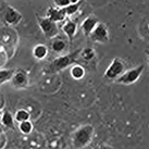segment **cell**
I'll use <instances>...</instances> for the list:
<instances>
[{"label":"cell","mask_w":149,"mask_h":149,"mask_svg":"<svg viewBox=\"0 0 149 149\" xmlns=\"http://www.w3.org/2000/svg\"><path fill=\"white\" fill-rule=\"evenodd\" d=\"M94 136V127L91 124L82 125L73 134L72 143L76 149H83L91 144Z\"/></svg>","instance_id":"obj_1"},{"label":"cell","mask_w":149,"mask_h":149,"mask_svg":"<svg viewBox=\"0 0 149 149\" xmlns=\"http://www.w3.org/2000/svg\"><path fill=\"white\" fill-rule=\"evenodd\" d=\"M77 54H79V51H75V52H72L70 54L60 56L58 58H56L52 61V63L50 64V70L52 72H60V71L69 68L76 61V56Z\"/></svg>","instance_id":"obj_2"},{"label":"cell","mask_w":149,"mask_h":149,"mask_svg":"<svg viewBox=\"0 0 149 149\" xmlns=\"http://www.w3.org/2000/svg\"><path fill=\"white\" fill-rule=\"evenodd\" d=\"M125 64H124V61L120 58H114L113 60L111 61L110 63V65L108 66L107 71L104 72V77L108 79H118L120 77L121 75L123 74L125 72Z\"/></svg>","instance_id":"obj_3"},{"label":"cell","mask_w":149,"mask_h":149,"mask_svg":"<svg viewBox=\"0 0 149 149\" xmlns=\"http://www.w3.org/2000/svg\"><path fill=\"white\" fill-rule=\"evenodd\" d=\"M144 70H145V64H141V65L136 66V68H134V69L125 71L124 73L116 79V82L119 84H123V85H131V84H134L135 82L138 81L139 77H141V75L143 74Z\"/></svg>","instance_id":"obj_4"},{"label":"cell","mask_w":149,"mask_h":149,"mask_svg":"<svg viewBox=\"0 0 149 149\" xmlns=\"http://www.w3.org/2000/svg\"><path fill=\"white\" fill-rule=\"evenodd\" d=\"M38 24L42 29V32L46 36V38H54L59 34V27L57 23L50 21L47 17H40L37 15Z\"/></svg>","instance_id":"obj_5"},{"label":"cell","mask_w":149,"mask_h":149,"mask_svg":"<svg viewBox=\"0 0 149 149\" xmlns=\"http://www.w3.org/2000/svg\"><path fill=\"white\" fill-rule=\"evenodd\" d=\"M89 37L93 42H98V44H106L109 40V31H108L107 25L99 22L96 25V27L93 29V32L91 33Z\"/></svg>","instance_id":"obj_6"},{"label":"cell","mask_w":149,"mask_h":149,"mask_svg":"<svg viewBox=\"0 0 149 149\" xmlns=\"http://www.w3.org/2000/svg\"><path fill=\"white\" fill-rule=\"evenodd\" d=\"M2 20L7 25L14 26L22 21V14L11 6H6L2 12Z\"/></svg>","instance_id":"obj_7"},{"label":"cell","mask_w":149,"mask_h":149,"mask_svg":"<svg viewBox=\"0 0 149 149\" xmlns=\"http://www.w3.org/2000/svg\"><path fill=\"white\" fill-rule=\"evenodd\" d=\"M10 82L12 84V86L15 87L17 89H23L29 85V76L24 71H15Z\"/></svg>","instance_id":"obj_8"},{"label":"cell","mask_w":149,"mask_h":149,"mask_svg":"<svg viewBox=\"0 0 149 149\" xmlns=\"http://www.w3.org/2000/svg\"><path fill=\"white\" fill-rule=\"evenodd\" d=\"M46 17L49 19L50 21L58 23V22L64 21L66 17L65 11L64 9L57 8V7H49L47 9V13H46Z\"/></svg>","instance_id":"obj_9"},{"label":"cell","mask_w":149,"mask_h":149,"mask_svg":"<svg viewBox=\"0 0 149 149\" xmlns=\"http://www.w3.org/2000/svg\"><path fill=\"white\" fill-rule=\"evenodd\" d=\"M99 19L96 15H88V17L82 22L81 25V29L85 36H89L91 33L93 32V29L96 27V25L99 23Z\"/></svg>","instance_id":"obj_10"},{"label":"cell","mask_w":149,"mask_h":149,"mask_svg":"<svg viewBox=\"0 0 149 149\" xmlns=\"http://www.w3.org/2000/svg\"><path fill=\"white\" fill-rule=\"evenodd\" d=\"M63 33L65 34L70 39H73L75 36V34L77 32V25L73 20H68L62 26Z\"/></svg>","instance_id":"obj_11"},{"label":"cell","mask_w":149,"mask_h":149,"mask_svg":"<svg viewBox=\"0 0 149 149\" xmlns=\"http://www.w3.org/2000/svg\"><path fill=\"white\" fill-rule=\"evenodd\" d=\"M48 54V48L47 46L42 44H38L33 48V57L37 60H44Z\"/></svg>","instance_id":"obj_12"},{"label":"cell","mask_w":149,"mask_h":149,"mask_svg":"<svg viewBox=\"0 0 149 149\" xmlns=\"http://www.w3.org/2000/svg\"><path fill=\"white\" fill-rule=\"evenodd\" d=\"M1 124L6 126L8 128H11V130H14V119H13L12 114L9 111H4L2 112V116H1Z\"/></svg>","instance_id":"obj_13"},{"label":"cell","mask_w":149,"mask_h":149,"mask_svg":"<svg viewBox=\"0 0 149 149\" xmlns=\"http://www.w3.org/2000/svg\"><path fill=\"white\" fill-rule=\"evenodd\" d=\"M70 73L72 79L79 81V79H82L85 76V69L82 65H79V64H75V65L71 68Z\"/></svg>","instance_id":"obj_14"},{"label":"cell","mask_w":149,"mask_h":149,"mask_svg":"<svg viewBox=\"0 0 149 149\" xmlns=\"http://www.w3.org/2000/svg\"><path fill=\"white\" fill-rule=\"evenodd\" d=\"M14 72H15V70H13V69H3V70H0V85L7 83L9 81H11Z\"/></svg>","instance_id":"obj_15"},{"label":"cell","mask_w":149,"mask_h":149,"mask_svg":"<svg viewBox=\"0 0 149 149\" xmlns=\"http://www.w3.org/2000/svg\"><path fill=\"white\" fill-rule=\"evenodd\" d=\"M66 47V44L64 40L62 39H59V38H54L52 39V42H51V49L54 50V52H63L64 49H65Z\"/></svg>","instance_id":"obj_16"},{"label":"cell","mask_w":149,"mask_h":149,"mask_svg":"<svg viewBox=\"0 0 149 149\" xmlns=\"http://www.w3.org/2000/svg\"><path fill=\"white\" fill-rule=\"evenodd\" d=\"M82 3H83V1H79L77 3H70L68 7H65V8H64V11H65L66 17H72V15H74L75 13L79 10Z\"/></svg>","instance_id":"obj_17"},{"label":"cell","mask_w":149,"mask_h":149,"mask_svg":"<svg viewBox=\"0 0 149 149\" xmlns=\"http://www.w3.org/2000/svg\"><path fill=\"white\" fill-rule=\"evenodd\" d=\"M29 118H31V114H29V111H26L25 109H20L17 110V113H15V120L20 123V122H24V121H29Z\"/></svg>","instance_id":"obj_18"},{"label":"cell","mask_w":149,"mask_h":149,"mask_svg":"<svg viewBox=\"0 0 149 149\" xmlns=\"http://www.w3.org/2000/svg\"><path fill=\"white\" fill-rule=\"evenodd\" d=\"M95 51L93 48L91 47H87V48H84L82 51H81V57L84 59V60H86V61H91L93 59L95 58Z\"/></svg>","instance_id":"obj_19"},{"label":"cell","mask_w":149,"mask_h":149,"mask_svg":"<svg viewBox=\"0 0 149 149\" xmlns=\"http://www.w3.org/2000/svg\"><path fill=\"white\" fill-rule=\"evenodd\" d=\"M19 130L20 132L23 134H29V133L33 131V124L31 121H24V122H20L19 124Z\"/></svg>","instance_id":"obj_20"},{"label":"cell","mask_w":149,"mask_h":149,"mask_svg":"<svg viewBox=\"0 0 149 149\" xmlns=\"http://www.w3.org/2000/svg\"><path fill=\"white\" fill-rule=\"evenodd\" d=\"M54 7L61 9H64L65 7H68L70 4L69 0H54Z\"/></svg>","instance_id":"obj_21"},{"label":"cell","mask_w":149,"mask_h":149,"mask_svg":"<svg viewBox=\"0 0 149 149\" xmlns=\"http://www.w3.org/2000/svg\"><path fill=\"white\" fill-rule=\"evenodd\" d=\"M98 149H111V148H110V147H108V146H106V145H102V146H100Z\"/></svg>","instance_id":"obj_22"},{"label":"cell","mask_w":149,"mask_h":149,"mask_svg":"<svg viewBox=\"0 0 149 149\" xmlns=\"http://www.w3.org/2000/svg\"><path fill=\"white\" fill-rule=\"evenodd\" d=\"M69 1H70V3H77L81 0H69Z\"/></svg>","instance_id":"obj_23"},{"label":"cell","mask_w":149,"mask_h":149,"mask_svg":"<svg viewBox=\"0 0 149 149\" xmlns=\"http://www.w3.org/2000/svg\"><path fill=\"white\" fill-rule=\"evenodd\" d=\"M2 132H3V125L0 123V134H1Z\"/></svg>","instance_id":"obj_24"},{"label":"cell","mask_w":149,"mask_h":149,"mask_svg":"<svg viewBox=\"0 0 149 149\" xmlns=\"http://www.w3.org/2000/svg\"><path fill=\"white\" fill-rule=\"evenodd\" d=\"M1 116H2V110L0 109V118H1Z\"/></svg>","instance_id":"obj_25"}]
</instances>
